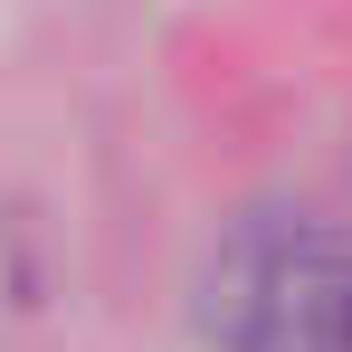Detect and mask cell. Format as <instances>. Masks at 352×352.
I'll return each instance as SVG.
<instances>
[{
  "label": "cell",
  "instance_id": "1",
  "mask_svg": "<svg viewBox=\"0 0 352 352\" xmlns=\"http://www.w3.org/2000/svg\"><path fill=\"white\" fill-rule=\"evenodd\" d=\"M200 333L219 352H352V229L305 210L229 229L200 276Z\"/></svg>",
  "mask_w": 352,
  "mask_h": 352
},
{
  "label": "cell",
  "instance_id": "2",
  "mask_svg": "<svg viewBox=\"0 0 352 352\" xmlns=\"http://www.w3.org/2000/svg\"><path fill=\"white\" fill-rule=\"evenodd\" d=\"M29 295V257H19V238L0 229V305H19Z\"/></svg>",
  "mask_w": 352,
  "mask_h": 352
}]
</instances>
